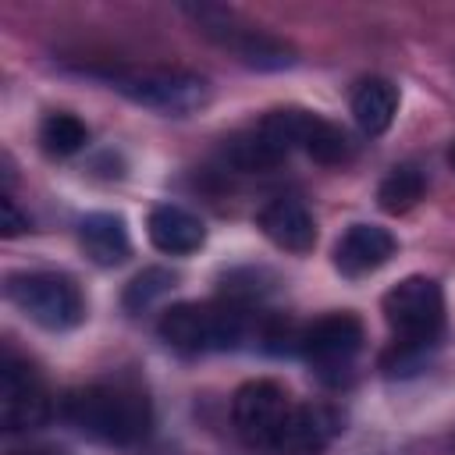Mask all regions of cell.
Returning <instances> with one entry per match:
<instances>
[{
  "mask_svg": "<svg viewBox=\"0 0 455 455\" xmlns=\"http://www.w3.org/2000/svg\"><path fill=\"white\" fill-rule=\"evenodd\" d=\"M78 242H82L85 256H89L96 267H117V263H124L128 252H132V238H128L124 217L107 213V210L85 213V217L78 220Z\"/></svg>",
  "mask_w": 455,
  "mask_h": 455,
  "instance_id": "cell-15",
  "label": "cell"
},
{
  "mask_svg": "<svg viewBox=\"0 0 455 455\" xmlns=\"http://www.w3.org/2000/svg\"><path fill=\"white\" fill-rule=\"evenodd\" d=\"M7 299L39 327L46 331H71L85 320L82 288L57 270H21L11 274L4 284Z\"/></svg>",
  "mask_w": 455,
  "mask_h": 455,
  "instance_id": "cell-5",
  "label": "cell"
},
{
  "mask_svg": "<svg viewBox=\"0 0 455 455\" xmlns=\"http://www.w3.org/2000/svg\"><path fill=\"white\" fill-rule=\"evenodd\" d=\"M295 149V139H291V107L284 110H270L259 124L231 135L224 142V160L235 167V171H270L277 164H284V156Z\"/></svg>",
  "mask_w": 455,
  "mask_h": 455,
  "instance_id": "cell-10",
  "label": "cell"
},
{
  "mask_svg": "<svg viewBox=\"0 0 455 455\" xmlns=\"http://www.w3.org/2000/svg\"><path fill=\"white\" fill-rule=\"evenodd\" d=\"M156 334L167 348L181 355H206V352L238 348L249 334L259 338V327L252 323L249 306L228 299V302H178L164 309Z\"/></svg>",
  "mask_w": 455,
  "mask_h": 455,
  "instance_id": "cell-3",
  "label": "cell"
},
{
  "mask_svg": "<svg viewBox=\"0 0 455 455\" xmlns=\"http://www.w3.org/2000/svg\"><path fill=\"white\" fill-rule=\"evenodd\" d=\"M448 164H451V171H455V146L448 149Z\"/></svg>",
  "mask_w": 455,
  "mask_h": 455,
  "instance_id": "cell-22",
  "label": "cell"
},
{
  "mask_svg": "<svg viewBox=\"0 0 455 455\" xmlns=\"http://www.w3.org/2000/svg\"><path fill=\"white\" fill-rule=\"evenodd\" d=\"M146 235H149L153 249H160L164 256H188L206 242L203 220L196 213H188L185 206H174V203H160L149 210Z\"/></svg>",
  "mask_w": 455,
  "mask_h": 455,
  "instance_id": "cell-14",
  "label": "cell"
},
{
  "mask_svg": "<svg viewBox=\"0 0 455 455\" xmlns=\"http://www.w3.org/2000/svg\"><path fill=\"white\" fill-rule=\"evenodd\" d=\"M25 455H57V451H25Z\"/></svg>",
  "mask_w": 455,
  "mask_h": 455,
  "instance_id": "cell-23",
  "label": "cell"
},
{
  "mask_svg": "<svg viewBox=\"0 0 455 455\" xmlns=\"http://www.w3.org/2000/svg\"><path fill=\"white\" fill-rule=\"evenodd\" d=\"M259 231L284 252H309L316 245V220L306 210V203L291 199V196H277L270 199L259 213H256Z\"/></svg>",
  "mask_w": 455,
  "mask_h": 455,
  "instance_id": "cell-12",
  "label": "cell"
},
{
  "mask_svg": "<svg viewBox=\"0 0 455 455\" xmlns=\"http://www.w3.org/2000/svg\"><path fill=\"white\" fill-rule=\"evenodd\" d=\"M398 114V89L387 78H363L352 92V117L366 135H384Z\"/></svg>",
  "mask_w": 455,
  "mask_h": 455,
  "instance_id": "cell-17",
  "label": "cell"
},
{
  "mask_svg": "<svg viewBox=\"0 0 455 455\" xmlns=\"http://www.w3.org/2000/svg\"><path fill=\"white\" fill-rule=\"evenodd\" d=\"M50 419V395L39 373L18 359L14 352H4L0 359V423L7 434L36 430Z\"/></svg>",
  "mask_w": 455,
  "mask_h": 455,
  "instance_id": "cell-9",
  "label": "cell"
},
{
  "mask_svg": "<svg viewBox=\"0 0 455 455\" xmlns=\"http://www.w3.org/2000/svg\"><path fill=\"white\" fill-rule=\"evenodd\" d=\"M363 323L352 313H331L299 331V355L320 377H341L363 348Z\"/></svg>",
  "mask_w": 455,
  "mask_h": 455,
  "instance_id": "cell-8",
  "label": "cell"
},
{
  "mask_svg": "<svg viewBox=\"0 0 455 455\" xmlns=\"http://www.w3.org/2000/svg\"><path fill=\"white\" fill-rule=\"evenodd\" d=\"M171 288H174V274H171V270H164V267H146L142 274H135V277L128 281V288H124V309L142 313V309H149L160 295H167Z\"/></svg>",
  "mask_w": 455,
  "mask_h": 455,
  "instance_id": "cell-20",
  "label": "cell"
},
{
  "mask_svg": "<svg viewBox=\"0 0 455 455\" xmlns=\"http://www.w3.org/2000/svg\"><path fill=\"white\" fill-rule=\"evenodd\" d=\"M39 142L50 156H75L78 149H85L89 142V128L75 117V114H46L43 124H39Z\"/></svg>",
  "mask_w": 455,
  "mask_h": 455,
  "instance_id": "cell-19",
  "label": "cell"
},
{
  "mask_svg": "<svg viewBox=\"0 0 455 455\" xmlns=\"http://www.w3.org/2000/svg\"><path fill=\"white\" fill-rule=\"evenodd\" d=\"M60 412L78 434L100 444H114V448L139 444L153 427L149 398L139 387L121 384V380L114 384L100 380V384L68 391L60 402Z\"/></svg>",
  "mask_w": 455,
  "mask_h": 455,
  "instance_id": "cell-2",
  "label": "cell"
},
{
  "mask_svg": "<svg viewBox=\"0 0 455 455\" xmlns=\"http://www.w3.org/2000/svg\"><path fill=\"white\" fill-rule=\"evenodd\" d=\"M291 395L277 384V380H249L235 391L231 398V423L235 434L249 444V448H274L288 412H291Z\"/></svg>",
  "mask_w": 455,
  "mask_h": 455,
  "instance_id": "cell-7",
  "label": "cell"
},
{
  "mask_svg": "<svg viewBox=\"0 0 455 455\" xmlns=\"http://www.w3.org/2000/svg\"><path fill=\"white\" fill-rule=\"evenodd\" d=\"M338 434H341V416L331 405L295 402L270 451L274 455H323Z\"/></svg>",
  "mask_w": 455,
  "mask_h": 455,
  "instance_id": "cell-11",
  "label": "cell"
},
{
  "mask_svg": "<svg viewBox=\"0 0 455 455\" xmlns=\"http://www.w3.org/2000/svg\"><path fill=\"white\" fill-rule=\"evenodd\" d=\"M89 75H100L110 89H117L135 107L167 114V117H188L210 103V82L196 71L181 68H89Z\"/></svg>",
  "mask_w": 455,
  "mask_h": 455,
  "instance_id": "cell-4",
  "label": "cell"
},
{
  "mask_svg": "<svg viewBox=\"0 0 455 455\" xmlns=\"http://www.w3.org/2000/svg\"><path fill=\"white\" fill-rule=\"evenodd\" d=\"M423 192H427V174L416 164H398L380 181L377 203H380L384 213H405L423 199Z\"/></svg>",
  "mask_w": 455,
  "mask_h": 455,
  "instance_id": "cell-18",
  "label": "cell"
},
{
  "mask_svg": "<svg viewBox=\"0 0 455 455\" xmlns=\"http://www.w3.org/2000/svg\"><path fill=\"white\" fill-rule=\"evenodd\" d=\"M291 139H295V149H302L316 164H341L348 156L345 132L309 110H299V107H291Z\"/></svg>",
  "mask_w": 455,
  "mask_h": 455,
  "instance_id": "cell-16",
  "label": "cell"
},
{
  "mask_svg": "<svg viewBox=\"0 0 455 455\" xmlns=\"http://www.w3.org/2000/svg\"><path fill=\"white\" fill-rule=\"evenodd\" d=\"M188 14L196 18L199 32H206L210 39L231 46L238 53L242 64L256 68V71H281V68H291L295 64V50L288 43H281L277 36H267L259 28H249V25H238L231 11L224 7H188Z\"/></svg>",
  "mask_w": 455,
  "mask_h": 455,
  "instance_id": "cell-6",
  "label": "cell"
},
{
  "mask_svg": "<svg viewBox=\"0 0 455 455\" xmlns=\"http://www.w3.org/2000/svg\"><path fill=\"white\" fill-rule=\"evenodd\" d=\"M380 313L391 327V352L384 355L387 373H416L427 352L437 345L444 327V291L434 277L412 274L384 291Z\"/></svg>",
  "mask_w": 455,
  "mask_h": 455,
  "instance_id": "cell-1",
  "label": "cell"
},
{
  "mask_svg": "<svg viewBox=\"0 0 455 455\" xmlns=\"http://www.w3.org/2000/svg\"><path fill=\"white\" fill-rule=\"evenodd\" d=\"M21 231H28V217L18 210V203L4 192L0 196V235L4 238H14V235H21Z\"/></svg>",
  "mask_w": 455,
  "mask_h": 455,
  "instance_id": "cell-21",
  "label": "cell"
},
{
  "mask_svg": "<svg viewBox=\"0 0 455 455\" xmlns=\"http://www.w3.org/2000/svg\"><path fill=\"white\" fill-rule=\"evenodd\" d=\"M395 249H398V242L387 228L352 224L334 245V267L345 277H363V274H373L377 267H384L395 256Z\"/></svg>",
  "mask_w": 455,
  "mask_h": 455,
  "instance_id": "cell-13",
  "label": "cell"
}]
</instances>
